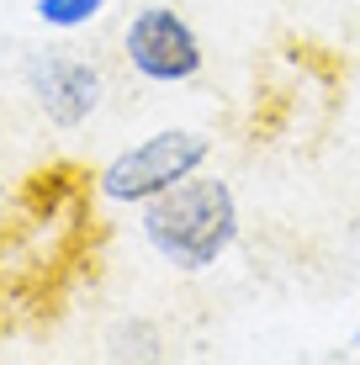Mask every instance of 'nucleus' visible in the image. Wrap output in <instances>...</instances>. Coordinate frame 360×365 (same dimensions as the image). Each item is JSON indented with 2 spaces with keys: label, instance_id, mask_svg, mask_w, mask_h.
<instances>
[{
  "label": "nucleus",
  "instance_id": "1",
  "mask_svg": "<svg viewBox=\"0 0 360 365\" xmlns=\"http://www.w3.org/2000/svg\"><path fill=\"white\" fill-rule=\"evenodd\" d=\"M239 228H244V212H239L233 185L222 175H202V170L191 180H180L175 191H165V196L148 201V207H138L143 244L170 270H185V275L212 270L239 244Z\"/></svg>",
  "mask_w": 360,
  "mask_h": 365
},
{
  "label": "nucleus",
  "instance_id": "2",
  "mask_svg": "<svg viewBox=\"0 0 360 365\" xmlns=\"http://www.w3.org/2000/svg\"><path fill=\"white\" fill-rule=\"evenodd\" d=\"M212 159V138L196 128H159L138 138V143L117 148L101 170H96V196L111 207H148L154 196L175 191L180 180H191L196 170H207Z\"/></svg>",
  "mask_w": 360,
  "mask_h": 365
},
{
  "label": "nucleus",
  "instance_id": "3",
  "mask_svg": "<svg viewBox=\"0 0 360 365\" xmlns=\"http://www.w3.org/2000/svg\"><path fill=\"white\" fill-rule=\"evenodd\" d=\"M122 58L148 85H191L207 64L196 27L175 6H159V0L138 6L128 16V27H122Z\"/></svg>",
  "mask_w": 360,
  "mask_h": 365
},
{
  "label": "nucleus",
  "instance_id": "4",
  "mask_svg": "<svg viewBox=\"0 0 360 365\" xmlns=\"http://www.w3.org/2000/svg\"><path fill=\"white\" fill-rule=\"evenodd\" d=\"M27 91L37 96V106H43V117L53 122V128H85V122L101 111L106 101V80L101 69L91 64V58H74V53H37L27 64Z\"/></svg>",
  "mask_w": 360,
  "mask_h": 365
},
{
  "label": "nucleus",
  "instance_id": "5",
  "mask_svg": "<svg viewBox=\"0 0 360 365\" xmlns=\"http://www.w3.org/2000/svg\"><path fill=\"white\" fill-rule=\"evenodd\" d=\"M111 6V0H37V21L43 27H53V32H80V27H91L96 16Z\"/></svg>",
  "mask_w": 360,
  "mask_h": 365
},
{
  "label": "nucleus",
  "instance_id": "6",
  "mask_svg": "<svg viewBox=\"0 0 360 365\" xmlns=\"http://www.w3.org/2000/svg\"><path fill=\"white\" fill-rule=\"evenodd\" d=\"M350 344H355V349H360V329H355V339H350Z\"/></svg>",
  "mask_w": 360,
  "mask_h": 365
}]
</instances>
